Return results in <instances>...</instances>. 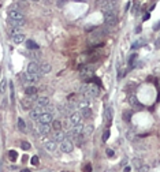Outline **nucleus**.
<instances>
[{"mask_svg":"<svg viewBox=\"0 0 160 172\" xmlns=\"http://www.w3.org/2000/svg\"><path fill=\"white\" fill-rule=\"evenodd\" d=\"M92 133H93V126H92V124L84 126V130H82V134H81V137L84 138V139H86V138H89L90 135H92Z\"/></svg>","mask_w":160,"mask_h":172,"instance_id":"15","label":"nucleus"},{"mask_svg":"<svg viewBox=\"0 0 160 172\" xmlns=\"http://www.w3.org/2000/svg\"><path fill=\"white\" fill-rule=\"evenodd\" d=\"M105 33H107V30H105V29H97V30L93 33L92 40H93V41H99V40H103V37L105 36Z\"/></svg>","mask_w":160,"mask_h":172,"instance_id":"14","label":"nucleus"},{"mask_svg":"<svg viewBox=\"0 0 160 172\" xmlns=\"http://www.w3.org/2000/svg\"><path fill=\"white\" fill-rule=\"evenodd\" d=\"M138 172H151V167H149V165L142 164L140 168H138Z\"/></svg>","mask_w":160,"mask_h":172,"instance_id":"34","label":"nucleus"},{"mask_svg":"<svg viewBox=\"0 0 160 172\" xmlns=\"http://www.w3.org/2000/svg\"><path fill=\"white\" fill-rule=\"evenodd\" d=\"M7 16H8V23L12 25L14 28H19V26L25 25V16L19 10H10Z\"/></svg>","mask_w":160,"mask_h":172,"instance_id":"1","label":"nucleus"},{"mask_svg":"<svg viewBox=\"0 0 160 172\" xmlns=\"http://www.w3.org/2000/svg\"><path fill=\"white\" fill-rule=\"evenodd\" d=\"M22 108L30 111L32 109V101H30L29 98H23V100H22Z\"/></svg>","mask_w":160,"mask_h":172,"instance_id":"24","label":"nucleus"},{"mask_svg":"<svg viewBox=\"0 0 160 172\" xmlns=\"http://www.w3.org/2000/svg\"><path fill=\"white\" fill-rule=\"evenodd\" d=\"M45 149H47L48 152H55V149H56V142H53V141L45 142Z\"/></svg>","mask_w":160,"mask_h":172,"instance_id":"23","label":"nucleus"},{"mask_svg":"<svg viewBox=\"0 0 160 172\" xmlns=\"http://www.w3.org/2000/svg\"><path fill=\"white\" fill-rule=\"evenodd\" d=\"M21 172H32V171H30V169H22Z\"/></svg>","mask_w":160,"mask_h":172,"instance_id":"45","label":"nucleus"},{"mask_svg":"<svg viewBox=\"0 0 160 172\" xmlns=\"http://www.w3.org/2000/svg\"><path fill=\"white\" fill-rule=\"evenodd\" d=\"M118 22L116 12H104V23L107 26H115Z\"/></svg>","mask_w":160,"mask_h":172,"instance_id":"4","label":"nucleus"},{"mask_svg":"<svg viewBox=\"0 0 160 172\" xmlns=\"http://www.w3.org/2000/svg\"><path fill=\"white\" fill-rule=\"evenodd\" d=\"M105 120H107V126L111 124V122H112V109L110 108V107L105 108Z\"/></svg>","mask_w":160,"mask_h":172,"instance_id":"22","label":"nucleus"},{"mask_svg":"<svg viewBox=\"0 0 160 172\" xmlns=\"http://www.w3.org/2000/svg\"><path fill=\"white\" fill-rule=\"evenodd\" d=\"M41 115H43V108L34 107V108H32L30 112H29V119H32V120H38V117H40Z\"/></svg>","mask_w":160,"mask_h":172,"instance_id":"6","label":"nucleus"},{"mask_svg":"<svg viewBox=\"0 0 160 172\" xmlns=\"http://www.w3.org/2000/svg\"><path fill=\"white\" fill-rule=\"evenodd\" d=\"M133 164L136 165L137 169H138L141 165H142V158H140V157H134V158H133Z\"/></svg>","mask_w":160,"mask_h":172,"instance_id":"31","label":"nucleus"},{"mask_svg":"<svg viewBox=\"0 0 160 172\" xmlns=\"http://www.w3.org/2000/svg\"><path fill=\"white\" fill-rule=\"evenodd\" d=\"M11 40L14 44H21L25 41V34H22V33H16V34L11 36Z\"/></svg>","mask_w":160,"mask_h":172,"instance_id":"19","label":"nucleus"},{"mask_svg":"<svg viewBox=\"0 0 160 172\" xmlns=\"http://www.w3.org/2000/svg\"><path fill=\"white\" fill-rule=\"evenodd\" d=\"M159 28H160V22H159V23L155 25V30H159Z\"/></svg>","mask_w":160,"mask_h":172,"instance_id":"44","label":"nucleus"},{"mask_svg":"<svg viewBox=\"0 0 160 172\" xmlns=\"http://www.w3.org/2000/svg\"><path fill=\"white\" fill-rule=\"evenodd\" d=\"M29 56H30L32 59H34V60H36V59H38V58H40V52H38V51H30Z\"/></svg>","mask_w":160,"mask_h":172,"instance_id":"35","label":"nucleus"},{"mask_svg":"<svg viewBox=\"0 0 160 172\" xmlns=\"http://www.w3.org/2000/svg\"><path fill=\"white\" fill-rule=\"evenodd\" d=\"M32 164L33 165H38V157H37V156H33L32 157Z\"/></svg>","mask_w":160,"mask_h":172,"instance_id":"39","label":"nucleus"},{"mask_svg":"<svg viewBox=\"0 0 160 172\" xmlns=\"http://www.w3.org/2000/svg\"><path fill=\"white\" fill-rule=\"evenodd\" d=\"M104 7H103V11L104 12H115L116 10V1H104Z\"/></svg>","mask_w":160,"mask_h":172,"instance_id":"12","label":"nucleus"},{"mask_svg":"<svg viewBox=\"0 0 160 172\" xmlns=\"http://www.w3.org/2000/svg\"><path fill=\"white\" fill-rule=\"evenodd\" d=\"M38 67H40V72H43V74H48V72H51V68H52L48 62L38 63Z\"/></svg>","mask_w":160,"mask_h":172,"instance_id":"16","label":"nucleus"},{"mask_svg":"<svg viewBox=\"0 0 160 172\" xmlns=\"http://www.w3.org/2000/svg\"><path fill=\"white\" fill-rule=\"evenodd\" d=\"M38 122L40 124H49L51 122H53V115L49 112H43V115L38 117Z\"/></svg>","mask_w":160,"mask_h":172,"instance_id":"7","label":"nucleus"},{"mask_svg":"<svg viewBox=\"0 0 160 172\" xmlns=\"http://www.w3.org/2000/svg\"><path fill=\"white\" fill-rule=\"evenodd\" d=\"M81 120H82V115H81V112H78V111L71 112V114H70V116H68V124L71 126V127H74V126H77V124H80Z\"/></svg>","mask_w":160,"mask_h":172,"instance_id":"5","label":"nucleus"},{"mask_svg":"<svg viewBox=\"0 0 160 172\" xmlns=\"http://www.w3.org/2000/svg\"><path fill=\"white\" fill-rule=\"evenodd\" d=\"M62 172H67V171H62Z\"/></svg>","mask_w":160,"mask_h":172,"instance_id":"46","label":"nucleus"},{"mask_svg":"<svg viewBox=\"0 0 160 172\" xmlns=\"http://www.w3.org/2000/svg\"><path fill=\"white\" fill-rule=\"evenodd\" d=\"M80 108L81 109H84V108H90V100H82V101L80 102Z\"/></svg>","mask_w":160,"mask_h":172,"instance_id":"29","label":"nucleus"},{"mask_svg":"<svg viewBox=\"0 0 160 172\" xmlns=\"http://www.w3.org/2000/svg\"><path fill=\"white\" fill-rule=\"evenodd\" d=\"M81 115H82V117H90L92 116V109L90 108H84V109H81Z\"/></svg>","mask_w":160,"mask_h":172,"instance_id":"26","label":"nucleus"},{"mask_svg":"<svg viewBox=\"0 0 160 172\" xmlns=\"http://www.w3.org/2000/svg\"><path fill=\"white\" fill-rule=\"evenodd\" d=\"M51 141H53V142H62L63 141H66V134H64V131L63 130H60V131H53L52 133V139Z\"/></svg>","mask_w":160,"mask_h":172,"instance_id":"8","label":"nucleus"},{"mask_svg":"<svg viewBox=\"0 0 160 172\" xmlns=\"http://www.w3.org/2000/svg\"><path fill=\"white\" fill-rule=\"evenodd\" d=\"M38 133L41 135H47L51 133V126L49 124H38Z\"/></svg>","mask_w":160,"mask_h":172,"instance_id":"20","label":"nucleus"},{"mask_svg":"<svg viewBox=\"0 0 160 172\" xmlns=\"http://www.w3.org/2000/svg\"><path fill=\"white\" fill-rule=\"evenodd\" d=\"M26 47H28V49H30V51H38V49H40V45H38L36 41H33V40H26Z\"/></svg>","mask_w":160,"mask_h":172,"instance_id":"18","label":"nucleus"},{"mask_svg":"<svg viewBox=\"0 0 160 172\" xmlns=\"http://www.w3.org/2000/svg\"><path fill=\"white\" fill-rule=\"evenodd\" d=\"M132 116H133V111H124V112H123V119L126 122L130 120V119H132Z\"/></svg>","mask_w":160,"mask_h":172,"instance_id":"32","label":"nucleus"},{"mask_svg":"<svg viewBox=\"0 0 160 172\" xmlns=\"http://www.w3.org/2000/svg\"><path fill=\"white\" fill-rule=\"evenodd\" d=\"M25 81L28 83H37L40 82V75H36V74H29V72H26V74L23 75Z\"/></svg>","mask_w":160,"mask_h":172,"instance_id":"11","label":"nucleus"},{"mask_svg":"<svg viewBox=\"0 0 160 172\" xmlns=\"http://www.w3.org/2000/svg\"><path fill=\"white\" fill-rule=\"evenodd\" d=\"M8 156L11 157V160H16V157H18V153H16L15 150H10V152H8Z\"/></svg>","mask_w":160,"mask_h":172,"instance_id":"36","label":"nucleus"},{"mask_svg":"<svg viewBox=\"0 0 160 172\" xmlns=\"http://www.w3.org/2000/svg\"><path fill=\"white\" fill-rule=\"evenodd\" d=\"M84 172H92V165L86 164V167H84Z\"/></svg>","mask_w":160,"mask_h":172,"instance_id":"40","label":"nucleus"},{"mask_svg":"<svg viewBox=\"0 0 160 172\" xmlns=\"http://www.w3.org/2000/svg\"><path fill=\"white\" fill-rule=\"evenodd\" d=\"M18 129L22 133H26V123L23 122V119H18Z\"/></svg>","mask_w":160,"mask_h":172,"instance_id":"27","label":"nucleus"},{"mask_svg":"<svg viewBox=\"0 0 160 172\" xmlns=\"http://www.w3.org/2000/svg\"><path fill=\"white\" fill-rule=\"evenodd\" d=\"M52 130L53 131H60V130H62V122L60 120H53L52 122Z\"/></svg>","mask_w":160,"mask_h":172,"instance_id":"25","label":"nucleus"},{"mask_svg":"<svg viewBox=\"0 0 160 172\" xmlns=\"http://www.w3.org/2000/svg\"><path fill=\"white\" fill-rule=\"evenodd\" d=\"M81 93L86 100H90V98H95L100 94V89L93 83H84L81 86Z\"/></svg>","mask_w":160,"mask_h":172,"instance_id":"2","label":"nucleus"},{"mask_svg":"<svg viewBox=\"0 0 160 172\" xmlns=\"http://www.w3.org/2000/svg\"><path fill=\"white\" fill-rule=\"evenodd\" d=\"M48 105H51V101H49L48 97H38L36 100V107H40V108H47Z\"/></svg>","mask_w":160,"mask_h":172,"instance_id":"13","label":"nucleus"},{"mask_svg":"<svg viewBox=\"0 0 160 172\" xmlns=\"http://www.w3.org/2000/svg\"><path fill=\"white\" fill-rule=\"evenodd\" d=\"M129 104H130V105L132 107H140L141 104H140V101H138V100H137V96L136 94H129Z\"/></svg>","mask_w":160,"mask_h":172,"instance_id":"21","label":"nucleus"},{"mask_svg":"<svg viewBox=\"0 0 160 172\" xmlns=\"http://www.w3.org/2000/svg\"><path fill=\"white\" fill-rule=\"evenodd\" d=\"M6 89H7V81H6V79H1V82H0V93L4 94L6 93Z\"/></svg>","mask_w":160,"mask_h":172,"instance_id":"30","label":"nucleus"},{"mask_svg":"<svg viewBox=\"0 0 160 172\" xmlns=\"http://www.w3.org/2000/svg\"><path fill=\"white\" fill-rule=\"evenodd\" d=\"M110 134H111V133H110V129H107V130H105V131H104V134H103V141H108V138H110Z\"/></svg>","mask_w":160,"mask_h":172,"instance_id":"38","label":"nucleus"},{"mask_svg":"<svg viewBox=\"0 0 160 172\" xmlns=\"http://www.w3.org/2000/svg\"><path fill=\"white\" fill-rule=\"evenodd\" d=\"M81 78L85 79V82H89L92 78H95V68L92 66H85L81 70Z\"/></svg>","mask_w":160,"mask_h":172,"instance_id":"3","label":"nucleus"},{"mask_svg":"<svg viewBox=\"0 0 160 172\" xmlns=\"http://www.w3.org/2000/svg\"><path fill=\"white\" fill-rule=\"evenodd\" d=\"M142 19H144V21H148V19H149V14H145V15H144V18H142Z\"/></svg>","mask_w":160,"mask_h":172,"instance_id":"43","label":"nucleus"},{"mask_svg":"<svg viewBox=\"0 0 160 172\" xmlns=\"http://www.w3.org/2000/svg\"><path fill=\"white\" fill-rule=\"evenodd\" d=\"M21 148L23 149V150H29V149H32V145L26 141H22L21 142Z\"/></svg>","mask_w":160,"mask_h":172,"instance_id":"33","label":"nucleus"},{"mask_svg":"<svg viewBox=\"0 0 160 172\" xmlns=\"http://www.w3.org/2000/svg\"><path fill=\"white\" fill-rule=\"evenodd\" d=\"M29 74H36V75H40V67H38V63L36 62H30L28 64V71Z\"/></svg>","mask_w":160,"mask_h":172,"instance_id":"9","label":"nucleus"},{"mask_svg":"<svg viewBox=\"0 0 160 172\" xmlns=\"http://www.w3.org/2000/svg\"><path fill=\"white\" fill-rule=\"evenodd\" d=\"M130 171H132V167H130V165H127V167H124L123 172H130Z\"/></svg>","mask_w":160,"mask_h":172,"instance_id":"42","label":"nucleus"},{"mask_svg":"<svg viewBox=\"0 0 160 172\" xmlns=\"http://www.w3.org/2000/svg\"><path fill=\"white\" fill-rule=\"evenodd\" d=\"M107 154L110 157H112V156H114V150H112V149H107Z\"/></svg>","mask_w":160,"mask_h":172,"instance_id":"41","label":"nucleus"},{"mask_svg":"<svg viewBox=\"0 0 160 172\" xmlns=\"http://www.w3.org/2000/svg\"><path fill=\"white\" fill-rule=\"evenodd\" d=\"M25 93H26L28 98L36 97V94H37V87H36V86H28V87L25 89Z\"/></svg>","mask_w":160,"mask_h":172,"instance_id":"17","label":"nucleus"},{"mask_svg":"<svg viewBox=\"0 0 160 172\" xmlns=\"http://www.w3.org/2000/svg\"><path fill=\"white\" fill-rule=\"evenodd\" d=\"M10 83V98H11V102L14 104L15 101V93H14V83L12 82H8Z\"/></svg>","mask_w":160,"mask_h":172,"instance_id":"28","label":"nucleus"},{"mask_svg":"<svg viewBox=\"0 0 160 172\" xmlns=\"http://www.w3.org/2000/svg\"><path fill=\"white\" fill-rule=\"evenodd\" d=\"M126 137H127V139H130V141H134V131H133V130L127 131V134H126Z\"/></svg>","mask_w":160,"mask_h":172,"instance_id":"37","label":"nucleus"},{"mask_svg":"<svg viewBox=\"0 0 160 172\" xmlns=\"http://www.w3.org/2000/svg\"><path fill=\"white\" fill-rule=\"evenodd\" d=\"M73 149H74L73 142L68 141V139H66V141H63L62 144H60V150H62L63 153H70V152H73Z\"/></svg>","mask_w":160,"mask_h":172,"instance_id":"10","label":"nucleus"}]
</instances>
